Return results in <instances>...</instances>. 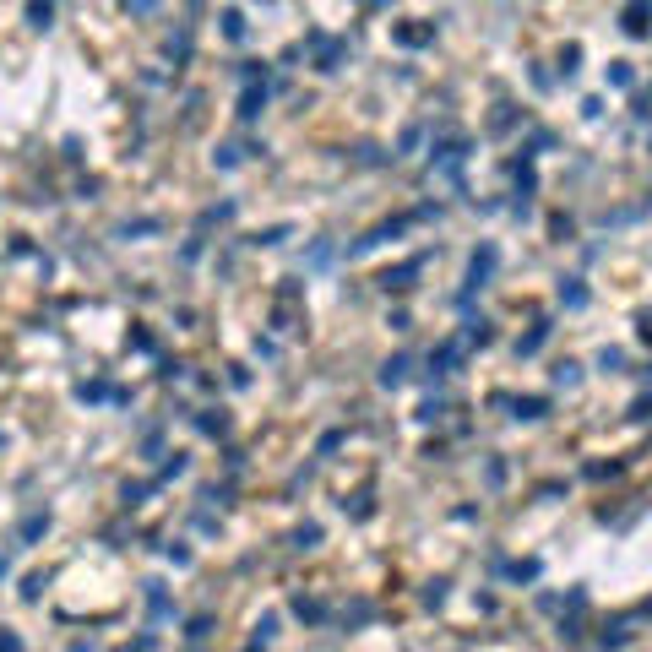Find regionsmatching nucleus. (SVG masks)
Returning a JSON list of instances; mask_svg holds the SVG:
<instances>
[{"instance_id": "1a4fd4ad", "label": "nucleus", "mask_w": 652, "mask_h": 652, "mask_svg": "<svg viewBox=\"0 0 652 652\" xmlns=\"http://www.w3.org/2000/svg\"><path fill=\"white\" fill-rule=\"evenodd\" d=\"M609 82H615V87H630V65L615 60V65H609Z\"/></svg>"}, {"instance_id": "f03ea898", "label": "nucleus", "mask_w": 652, "mask_h": 652, "mask_svg": "<svg viewBox=\"0 0 652 652\" xmlns=\"http://www.w3.org/2000/svg\"><path fill=\"white\" fill-rule=\"evenodd\" d=\"M625 33H647V0H630V11H625Z\"/></svg>"}, {"instance_id": "20e7f679", "label": "nucleus", "mask_w": 652, "mask_h": 652, "mask_svg": "<svg viewBox=\"0 0 652 652\" xmlns=\"http://www.w3.org/2000/svg\"><path fill=\"white\" fill-rule=\"evenodd\" d=\"M28 17H33V28H49V17H55V0H28Z\"/></svg>"}, {"instance_id": "9b49d317", "label": "nucleus", "mask_w": 652, "mask_h": 652, "mask_svg": "<svg viewBox=\"0 0 652 652\" xmlns=\"http://www.w3.org/2000/svg\"><path fill=\"white\" fill-rule=\"evenodd\" d=\"M554 381H560V386H576V364H571V359H565V364H560V370H554Z\"/></svg>"}, {"instance_id": "f257e3e1", "label": "nucleus", "mask_w": 652, "mask_h": 652, "mask_svg": "<svg viewBox=\"0 0 652 652\" xmlns=\"http://www.w3.org/2000/svg\"><path fill=\"white\" fill-rule=\"evenodd\" d=\"M489 266H495V250H479V256H473V272H467V289H484V277H489Z\"/></svg>"}, {"instance_id": "0eeeda50", "label": "nucleus", "mask_w": 652, "mask_h": 652, "mask_svg": "<svg viewBox=\"0 0 652 652\" xmlns=\"http://www.w3.org/2000/svg\"><path fill=\"white\" fill-rule=\"evenodd\" d=\"M544 337H549V326H538L533 337H522V343H517V354H538V348H544Z\"/></svg>"}, {"instance_id": "423d86ee", "label": "nucleus", "mask_w": 652, "mask_h": 652, "mask_svg": "<svg viewBox=\"0 0 652 652\" xmlns=\"http://www.w3.org/2000/svg\"><path fill=\"white\" fill-rule=\"evenodd\" d=\"M402 370H408V359H391V364H381V386H402Z\"/></svg>"}, {"instance_id": "7ed1b4c3", "label": "nucleus", "mask_w": 652, "mask_h": 652, "mask_svg": "<svg viewBox=\"0 0 652 652\" xmlns=\"http://www.w3.org/2000/svg\"><path fill=\"white\" fill-rule=\"evenodd\" d=\"M560 304H571V310H582V304H587V289L576 283V277H565V283H560Z\"/></svg>"}, {"instance_id": "6e6552de", "label": "nucleus", "mask_w": 652, "mask_h": 652, "mask_svg": "<svg viewBox=\"0 0 652 652\" xmlns=\"http://www.w3.org/2000/svg\"><path fill=\"white\" fill-rule=\"evenodd\" d=\"M517 419H544V397H527V402H517Z\"/></svg>"}, {"instance_id": "9d476101", "label": "nucleus", "mask_w": 652, "mask_h": 652, "mask_svg": "<svg viewBox=\"0 0 652 652\" xmlns=\"http://www.w3.org/2000/svg\"><path fill=\"white\" fill-rule=\"evenodd\" d=\"M293 615H299V619H321V603H304V598H293Z\"/></svg>"}, {"instance_id": "39448f33", "label": "nucleus", "mask_w": 652, "mask_h": 652, "mask_svg": "<svg viewBox=\"0 0 652 652\" xmlns=\"http://www.w3.org/2000/svg\"><path fill=\"white\" fill-rule=\"evenodd\" d=\"M413 272H419V261H408V266H397V272H386L381 283H386V289H408V277H413Z\"/></svg>"}]
</instances>
